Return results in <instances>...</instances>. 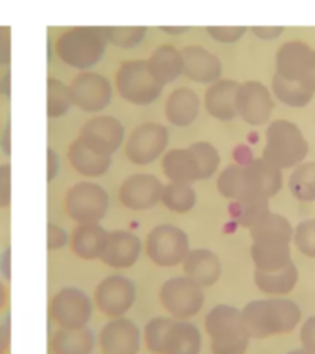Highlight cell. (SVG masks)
<instances>
[{
	"instance_id": "603a6c76",
	"label": "cell",
	"mask_w": 315,
	"mask_h": 354,
	"mask_svg": "<svg viewBox=\"0 0 315 354\" xmlns=\"http://www.w3.org/2000/svg\"><path fill=\"white\" fill-rule=\"evenodd\" d=\"M109 231H105L99 223H77L70 234V248L79 259H99L107 243Z\"/></svg>"
},
{
	"instance_id": "6f0895ef",
	"label": "cell",
	"mask_w": 315,
	"mask_h": 354,
	"mask_svg": "<svg viewBox=\"0 0 315 354\" xmlns=\"http://www.w3.org/2000/svg\"><path fill=\"white\" fill-rule=\"evenodd\" d=\"M287 354H315V353H312V351H308V348L300 347V348H295V351H292V353H287Z\"/></svg>"
},
{
	"instance_id": "7dc6e473",
	"label": "cell",
	"mask_w": 315,
	"mask_h": 354,
	"mask_svg": "<svg viewBox=\"0 0 315 354\" xmlns=\"http://www.w3.org/2000/svg\"><path fill=\"white\" fill-rule=\"evenodd\" d=\"M300 343L304 348L315 353V315L304 321V325L300 326Z\"/></svg>"
},
{
	"instance_id": "60d3db41",
	"label": "cell",
	"mask_w": 315,
	"mask_h": 354,
	"mask_svg": "<svg viewBox=\"0 0 315 354\" xmlns=\"http://www.w3.org/2000/svg\"><path fill=\"white\" fill-rule=\"evenodd\" d=\"M170 317H155L146 325V330H144V339H146V345L151 353L155 354H164V339L166 332L171 325Z\"/></svg>"
},
{
	"instance_id": "4fadbf2b",
	"label": "cell",
	"mask_w": 315,
	"mask_h": 354,
	"mask_svg": "<svg viewBox=\"0 0 315 354\" xmlns=\"http://www.w3.org/2000/svg\"><path fill=\"white\" fill-rule=\"evenodd\" d=\"M243 176H245L243 199H271L280 192L282 183H284L280 168L271 165L264 157L245 162Z\"/></svg>"
},
{
	"instance_id": "ab89813d",
	"label": "cell",
	"mask_w": 315,
	"mask_h": 354,
	"mask_svg": "<svg viewBox=\"0 0 315 354\" xmlns=\"http://www.w3.org/2000/svg\"><path fill=\"white\" fill-rule=\"evenodd\" d=\"M195 162L199 168V179H209L212 177L218 166H220V153L216 149L214 144L207 142V140H199V142L190 144Z\"/></svg>"
},
{
	"instance_id": "db71d44e",
	"label": "cell",
	"mask_w": 315,
	"mask_h": 354,
	"mask_svg": "<svg viewBox=\"0 0 315 354\" xmlns=\"http://www.w3.org/2000/svg\"><path fill=\"white\" fill-rule=\"evenodd\" d=\"M0 271L6 279H10V249L6 248L2 257H0Z\"/></svg>"
},
{
	"instance_id": "5b68a950",
	"label": "cell",
	"mask_w": 315,
	"mask_h": 354,
	"mask_svg": "<svg viewBox=\"0 0 315 354\" xmlns=\"http://www.w3.org/2000/svg\"><path fill=\"white\" fill-rule=\"evenodd\" d=\"M190 251V240L181 227L160 223L149 231L146 238V253L153 264L160 268H173L182 264Z\"/></svg>"
},
{
	"instance_id": "ee69618b",
	"label": "cell",
	"mask_w": 315,
	"mask_h": 354,
	"mask_svg": "<svg viewBox=\"0 0 315 354\" xmlns=\"http://www.w3.org/2000/svg\"><path fill=\"white\" fill-rule=\"evenodd\" d=\"M11 201V166L10 162L0 165V209L10 207Z\"/></svg>"
},
{
	"instance_id": "f1b7e54d",
	"label": "cell",
	"mask_w": 315,
	"mask_h": 354,
	"mask_svg": "<svg viewBox=\"0 0 315 354\" xmlns=\"http://www.w3.org/2000/svg\"><path fill=\"white\" fill-rule=\"evenodd\" d=\"M312 48L303 41H289L276 54V74L289 80H300Z\"/></svg>"
},
{
	"instance_id": "e575fe53",
	"label": "cell",
	"mask_w": 315,
	"mask_h": 354,
	"mask_svg": "<svg viewBox=\"0 0 315 354\" xmlns=\"http://www.w3.org/2000/svg\"><path fill=\"white\" fill-rule=\"evenodd\" d=\"M287 188L298 201H315V160L295 166L287 179Z\"/></svg>"
},
{
	"instance_id": "30bf717a",
	"label": "cell",
	"mask_w": 315,
	"mask_h": 354,
	"mask_svg": "<svg viewBox=\"0 0 315 354\" xmlns=\"http://www.w3.org/2000/svg\"><path fill=\"white\" fill-rule=\"evenodd\" d=\"M137 297L135 282L126 275H109L99 282L94 292V301L105 315L122 317L131 308Z\"/></svg>"
},
{
	"instance_id": "f6af8a7d",
	"label": "cell",
	"mask_w": 315,
	"mask_h": 354,
	"mask_svg": "<svg viewBox=\"0 0 315 354\" xmlns=\"http://www.w3.org/2000/svg\"><path fill=\"white\" fill-rule=\"evenodd\" d=\"M46 238H48V249H61L70 242V234H68V231L63 229L61 225H57V223H48Z\"/></svg>"
},
{
	"instance_id": "7a4b0ae2",
	"label": "cell",
	"mask_w": 315,
	"mask_h": 354,
	"mask_svg": "<svg viewBox=\"0 0 315 354\" xmlns=\"http://www.w3.org/2000/svg\"><path fill=\"white\" fill-rule=\"evenodd\" d=\"M308 153V140L300 131V127L292 120L278 118L273 120L265 129L264 157L271 165L284 168H293L300 165Z\"/></svg>"
},
{
	"instance_id": "7c38bea8",
	"label": "cell",
	"mask_w": 315,
	"mask_h": 354,
	"mask_svg": "<svg viewBox=\"0 0 315 354\" xmlns=\"http://www.w3.org/2000/svg\"><path fill=\"white\" fill-rule=\"evenodd\" d=\"M72 102L85 113H98L111 104L113 87L107 77L96 72H82L72 80Z\"/></svg>"
},
{
	"instance_id": "277c9868",
	"label": "cell",
	"mask_w": 315,
	"mask_h": 354,
	"mask_svg": "<svg viewBox=\"0 0 315 354\" xmlns=\"http://www.w3.org/2000/svg\"><path fill=\"white\" fill-rule=\"evenodd\" d=\"M162 83L153 76L148 61H127L116 74V88L124 100L135 105H149L162 93Z\"/></svg>"
},
{
	"instance_id": "9a60e30c",
	"label": "cell",
	"mask_w": 315,
	"mask_h": 354,
	"mask_svg": "<svg viewBox=\"0 0 315 354\" xmlns=\"http://www.w3.org/2000/svg\"><path fill=\"white\" fill-rule=\"evenodd\" d=\"M164 185L153 174H135L124 179L118 190L122 205L131 210H148L160 201Z\"/></svg>"
},
{
	"instance_id": "7bdbcfd3",
	"label": "cell",
	"mask_w": 315,
	"mask_h": 354,
	"mask_svg": "<svg viewBox=\"0 0 315 354\" xmlns=\"http://www.w3.org/2000/svg\"><path fill=\"white\" fill-rule=\"evenodd\" d=\"M107 37L118 46L129 48L140 43V39L144 37V28H109Z\"/></svg>"
},
{
	"instance_id": "d6a6232c",
	"label": "cell",
	"mask_w": 315,
	"mask_h": 354,
	"mask_svg": "<svg viewBox=\"0 0 315 354\" xmlns=\"http://www.w3.org/2000/svg\"><path fill=\"white\" fill-rule=\"evenodd\" d=\"M204 328L210 337L243 328L242 310H238L236 306H231V304H218L204 317Z\"/></svg>"
},
{
	"instance_id": "5bb4252c",
	"label": "cell",
	"mask_w": 315,
	"mask_h": 354,
	"mask_svg": "<svg viewBox=\"0 0 315 354\" xmlns=\"http://www.w3.org/2000/svg\"><path fill=\"white\" fill-rule=\"evenodd\" d=\"M124 135H126V129L118 118L99 115L83 124L77 138H82L83 142L102 153L113 155L124 142Z\"/></svg>"
},
{
	"instance_id": "cb8c5ba5",
	"label": "cell",
	"mask_w": 315,
	"mask_h": 354,
	"mask_svg": "<svg viewBox=\"0 0 315 354\" xmlns=\"http://www.w3.org/2000/svg\"><path fill=\"white\" fill-rule=\"evenodd\" d=\"M298 281L297 264L289 260L278 270H254V284L260 292L271 297L286 295L295 288Z\"/></svg>"
},
{
	"instance_id": "8fae6325",
	"label": "cell",
	"mask_w": 315,
	"mask_h": 354,
	"mask_svg": "<svg viewBox=\"0 0 315 354\" xmlns=\"http://www.w3.org/2000/svg\"><path fill=\"white\" fill-rule=\"evenodd\" d=\"M93 315V303L79 288H63L50 301V317L59 326H85Z\"/></svg>"
},
{
	"instance_id": "b9f144b4",
	"label": "cell",
	"mask_w": 315,
	"mask_h": 354,
	"mask_svg": "<svg viewBox=\"0 0 315 354\" xmlns=\"http://www.w3.org/2000/svg\"><path fill=\"white\" fill-rule=\"evenodd\" d=\"M292 242L300 253L315 259V220L298 221V225L293 227Z\"/></svg>"
},
{
	"instance_id": "d590c367",
	"label": "cell",
	"mask_w": 315,
	"mask_h": 354,
	"mask_svg": "<svg viewBox=\"0 0 315 354\" xmlns=\"http://www.w3.org/2000/svg\"><path fill=\"white\" fill-rule=\"evenodd\" d=\"M265 212H269V199H234L231 205L232 220L247 229Z\"/></svg>"
},
{
	"instance_id": "ac0fdd59",
	"label": "cell",
	"mask_w": 315,
	"mask_h": 354,
	"mask_svg": "<svg viewBox=\"0 0 315 354\" xmlns=\"http://www.w3.org/2000/svg\"><path fill=\"white\" fill-rule=\"evenodd\" d=\"M240 83L234 80H218L210 83V87L204 93V107L212 118L229 122L238 116L236 109V93Z\"/></svg>"
},
{
	"instance_id": "2e32d148",
	"label": "cell",
	"mask_w": 315,
	"mask_h": 354,
	"mask_svg": "<svg viewBox=\"0 0 315 354\" xmlns=\"http://www.w3.org/2000/svg\"><path fill=\"white\" fill-rule=\"evenodd\" d=\"M99 347L104 354H137L140 348V330L127 317H115L99 332Z\"/></svg>"
},
{
	"instance_id": "f5cc1de1",
	"label": "cell",
	"mask_w": 315,
	"mask_h": 354,
	"mask_svg": "<svg viewBox=\"0 0 315 354\" xmlns=\"http://www.w3.org/2000/svg\"><path fill=\"white\" fill-rule=\"evenodd\" d=\"M10 137H11L10 124H6V127L2 129V133H0V148H2V151H4L6 155H10V151H11Z\"/></svg>"
},
{
	"instance_id": "484cf974",
	"label": "cell",
	"mask_w": 315,
	"mask_h": 354,
	"mask_svg": "<svg viewBox=\"0 0 315 354\" xmlns=\"http://www.w3.org/2000/svg\"><path fill=\"white\" fill-rule=\"evenodd\" d=\"M162 171L170 181L193 183L199 179V168L190 146L188 148L168 149L162 155Z\"/></svg>"
},
{
	"instance_id": "c3c4849f",
	"label": "cell",
	"mask_w": 315,
	"mask_h": 354,
	"mask_svg": "<svg viewBox=\"0 0 315 354\" xmlns=\"http://www.w3.org/2000/svg\"><path fill=\"white\" fill-rule=\"evenodd\" d=\"M300 82L306 83L309 88L315 91V52L312 50L308 61H306V66H304L303 74H300Z\"/></svg>"
},
{
	"instance_id": "bcb514c9",
	"label": "cell",
	"mask_w": 315,
	"mask_h": 354,
	"mask_svg": "<svg viewBox=\"0 0 315 354\" xmlns=\"http://www.w3.org/2000/svg\"><path fill=\"white\" fill-rule=\"evenodd\" d=\"M209 33L221 43H234L245 33V28H209Z\"/></svg>"
},
{
	"instance_id": "9f6ffc18",
	"label": "cell",
	"mask_w": 315,
	"mask_h": 354,
	"mask_svg": "<svg viewBox=\"0 0 315 354\" xmlns=\"http://www.w3.org/2000/svg\"><path fill=\"white\" fill-rule=\"evenodd\" d=\"M6 295H8V293H6L4 284H2V282H0V308H2V306H4V303H6Z\"/></svg>"
},
{
	"instance_id": "8d00e7d4",
	"label": "cell",
	"mask_w": 315,
	"mask_h": 354,
	"mask_svg": "<svg viewBox=\"0 0 315 354\" xmlns=\"http://www.w3.org/2000/svg\"><path fill=\"white\" fill-rule=\"evenodd\" d=\"M218 190L221 196H225L229 199H243L245 194V176H243V165L240 162H232L221 170L220 177H218Z\"/></svg>"
},
{
	"instance_id": "3957f363",
	"label": "cell",
	"mask_w": 315,
	"mask_h": 354,
	"mask_svg": "<svg viewBox=\"0 0 315 354\" xmlns=\"http://www.w3.org/2000/svg\"><path fill=\"white\" fill-rule=\"evenodd\" d=\"M105 32L98 28H74L57 41V54L66 65L88 68L104 55Z\"/></svg>"
},
{
	"instance_id": "816d5d0a",
	"label": "cell",
	"mask_w": 315,
	"mask_h": 354,
	"mask_svg": "<svg viewBox=\"0 0 315 354\" xmlns=\"http://www.w3.org/2000/svg\"><path fill=\"white\" fill-rule=\"evenodd\" d=\"M8 345H10V326H8V321H4L0 325V354L8 351Z\"/></svg>"
},
{
	"instance_id": "8992f818",
	"label": "cell",
	"mask_w": 315,
	"mask_h": 354,
	"mask_svg": "<svg viewBox=\"0 0 315 354\" xmlns=\"http://www.w3.org/2000/svg\"><path fill=\"white\" fill-rule=\"evenodd\" d=\"M65 209L77 223H98L109 209V194L98 183H76L66 192Z\"/></svg>"
},
{
	"instance_id": "ffe728a7",
	"label": "cell",
	"mask_w": 315,
	"mask_h": 354,
	"mask_svg": "<svg viewBox=\"0 0 315 354\" xmlns=\"http://www.w3.org/2000/svg\"><path fill=\"white\" fill-rule=\"evenodd\" d=\"M182 74L193 82L214 83L221 76V61L201 46H187L181 52Z\"/></svg>"
},
{
	"instance_id": "9c48e42d",
	"label": "cell",
	"mask_w": 315,
	"mask_h": 354,
	"mask_svg": "<svg viewBox=\"0 0 315 354\" xmlns=\"http://www.w3.org/2000/svg\"><path fill=\"white\" fill-rule=\"evenodd\" d=\"M238 116L251 126H262L271 118L275 109V100L271 91L262 82L249 80L240 83L236 93Z\"/></svg>"
},
{
	"instance_id": "74e56055",
	"label": "cell",
	"mask_w": 315,
	"mask_h": 354,
	"mask_svg": "<svg viewBox=\"0 0 315 354\" xmlns=\"http://www.w3.org/2000/svg\"><path fill=\"white\" fill-rule=\"evenodd\" d=\"M249 339H251V336L243 326L238 330L212 337L210 348H212V354H245L249 347Z\"/></svg>"
},
{
	"instance_id": "681fc988",
	"label": "cell",
	"mask_w": 315,
	"mask_h": 354,
	"mask_svg": "<svg viewBox=\"0 0 315 354\" xmlns=\"http://www.w3.org/2000/svg\"><path fill=\"white\" fill-rule=\"evenodd\" d=\"M10 61V33L8 28H0V65Z\"/></svg>"
},
{
	"instance_id": "d4e9b609",
	"label": "cell",
	"mask_w": 315,
	"mask_h": 354,
	"mask_svg": "<svg viewBox=\"0 0 315 354\" xmlns=\"http://www.w3.org/2000/svg\"><path fill=\"white\" fill-rule=\"evenodd\" d=\"M201 332L187 319H173L166 332L164 354H199Z\"/></svg>"
},
{
	"instance_id": "1f68e13d",
	"label": "cell",
	"mask_w": 315,
	"mask_h": 354,
	"mask_svg": "<svg viewBox=\"0 0 315 354\" xmlns=\"http://www.w3.org/2000/svg\"><path fill=\"white\" fill-rule=\"evenodd\" d=\"M271 85H273V93L276 98L287 107H304L312 102L315 94L314 88H309L300 80H289L280 74H275Z\"/></svg>"
},
{
	"instance_id": "f546056e",
	"label": "cell",
	"mask_w": 315,
	"mask_h": 354,
	"mask_svg": "<svg viewBox=\"0 0 315 354\" xmlns=\"http://www.w3.org/2000/svg\"><path fill=\"white\" fill-rule=\"evenodd\" d=\"M148 65L153 72V76L162 85H166L182 74V55L177 48L164 44V46L155 50L153 55L149 57Z\"/></svg>"
},
{
	"instance_id": "11a10c76",
	"label": "cell",
	"mask_w": 315,
	"mask_h": 354,
	"mask_svg": "<svg viewBox=\"0 0 315 354\" xmlns=\"http://www.w3.org/2000/svg\"><path fill=\"white\" fill-rule=\"evenodd\" d=\"M282 32V28H254V33L260 37H275Z\"/></svg>"
},
{
	"instance_id": "6da1fadb",
	"label": "cell",
	"mask_w": 315,
	"mask_h": 354,
	"mask_svg": "<svg viewBox=\"0 0 315 354\" xmlns=\"http://www.w3.org/2000/svg\"><path fill=\"white\" fill-rule=\"evenodd\" d=\"M245 330L251 337H267L292 332L300 323V308L287 297L256 299L242 310Z\"/></svg>"
},
{
	"instance_id": "f35d334b",
	"label": "cell",
	"mask_w": 315,
	"mask_h": 354,
	"mask_svg": "<svg viewBox=\"0 0 315 354\" xmlns=\"http://www.w3.org/2000/svg\"><path fill=\"white\" fill-rule=\"evenodd\" d=\"M74 102H72L70 87L65 85L59 80L55 77H50L48 80V105H46V111H48V116L52 118H59V116L66 115L68 109H70Z\"/></svg>"
},
{
	"instance_id": "ba28073f",
	"label": "cell",
	"mask_w": 315,
	"mask_h": 354,
	"mask_svg": "<svg viewBox=\"0 0 315 354\" xmlns=\"http://www.w3.org/2000/svg\"><path fill=\"white\" fill-rule=\"evenodd\" d=\"M170 140L168 127L159 122H144L126 140V155L133 165H151L164 153Z\"/></svg>"
},
{
	"instance_id": "44dd1931",
	"label": "cell",
	"mask_w": 315,
	"mask_h": 354,
	"mask_svg": "<svg viewBox=\"0 0 315 354\" xmlns=\"http://www.w3.org/2000/svg\"><path fill=\"white\" fill-rule=\"evenodd\" d=\"M201 100L198 93L188 87L173 88L166 100L164 115L173 126H190L199 116Z\"/></svg>"
},
{
	"instance_id": "52a82bcc",
	"label": "cell",
	"mask_w": 315,
	"mask_h": 354,
	"mask_svg": "<svg viewBox=\"0 0 315 354\" xmlns=\"http://www.w3.org/2000/svg\"><path fill=\"white\" fill-rule=\"evenodd\" d=\"M160 303L175 319H188L201 310L204 303L203 288L188 277H171L160 286Z\"/></svg>"
},
{
	"instance_id": "f907efd6",
	"label": "cell",
	"mask_w": 315,
	"mask_h": 354,
	"mask_svg": "<svg viewBox=\"0 0 315 354\" xmlns=\"http://www.w3.org/2000/svg\"><path fill=\"white\" fill-rule=\"evenodd\" d=\"M61 162H59V155L55 149H48V170H46V176H48V181H54L57 174H59Z\"/></svg>"
},
{
	"instance_id": "d6986e66",
	"label": "cell",
	"mask_w": 315,
	"mask_h": 354,
	"mask_svg": "<svg viewBox=\"0 0 315 354\" xmlns=\"http://www.w3.org/2000/svg\"><path fill=\"white\" fill-rule=\"evenodd\" d=\"M182 271L184 277L201 288L212 286L221 275L220 257L210 249H190L187 259L182 260Z\"/></svg>"
},
{
	"instance_id": "4316f807",
	"label": "cell",
	"mask_w": 315,
	"mask_h": 354,
	"mask_svg": "<svg viewBox=\"0 0 315 354\" xmlns=\"http://www.w3.org/2000/svg\"><path fill=\"white\" fill-rule=\"evenodd\" d=\"M253 242L289 243L293 240V227L286 216L276 212H265L258 221L249 227Z\"/></svg>"
},
{
	"instance_id": "e0dca14e",
	"label": "cell",
	"mask_w": 315,
	"mask_h": 354,
	"mask_svg": "<svg viewBox=\"0 0 315 354\" xmlns=\"http://www.w3.org/2000/svg\"><path fill=\"white\" fill-rule=\"evenodd\" d=\"M140 253H142L140 238L131 231L116 229V231L109 232L104 253L99 259L111 268L124 270V268H131L138 260Z\"/></svg>"
},
{
	"instance_id": "680465c9",
	"label": "cell",
	"mask_w": 315,
	"mask_h": 354,
	"mask_svg": "<svg viewBox=\"0 0 315 354\" xmlns=\"http://www.w3.org/2000/svg\"><path fill=\"white\" fill-rule=\"evenodd\" d=\"M4 91H8V85H6V83H2V80H0V94L4 93Z\"/></svg>"
},
{
	"instance_id": "836d02e7",
	"label": "cell",
	"mask_w": 315,
	"mask_h": 354,
	"mask_svg": "<svg viewBox=\"0 0 315 354\" xmlns=\"http://www.w3.org/2000/svg\"><path fill=\"white\" fill-rule=\"evenodd\" d=\"M160 201L164 207L171 212H188L192 210L198 203V192L193 190L192 183H181V181H170L162 188V196Z\"/></svg>"
},
{
	"instance_id": "83f0119b",
	"label": "cell",
	"mask_w": 315,
	"mask_h": 354,
	"mask_svg": "<svg viewBox=\"0 0 315 354\" xmlns=\"http://www.w3.org/2000/svg\"><path fill=\"white\" fill-rule=\"evenodd\" d=\"M93 347L94 336L87 326H59L52 336L55 354H90Z\"/></svg>"
},
{
	"instance_id": "7402d4cb",
	"label": "cell",
	"mask_w": 315,
	"mask_h": 354,
	"mask_svg": "<svg viewBox=\"0 0 315 354\" xmlns=\"http://www.w3.org/2000/svg\"><path fill=\"white\" fill-rule=\"evenodd\" d=\"M68 162L72 168L85 177L104 176L111 166V155L102 153L98 149L90 148L82 138H76L68 148Z\"/></svg>"
},
{
	"instance_id": "4dcf8cb0",
	"label": "cell",
	"mask_w": 315,
	"mask_h": 354,
	"mask_svg": "<svg viewBox=\"0 0 315 354\" xmlns=\"http://www.w3.org/2000/svg\"><path fill=\"white\" fill-rule=\"evenodd\" d=\"M251 259L256 270H278L292 260V249H289V243L253 242Z\"/></svg>"
}]
</instances>
